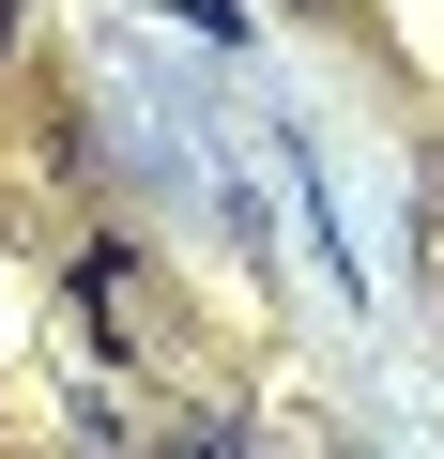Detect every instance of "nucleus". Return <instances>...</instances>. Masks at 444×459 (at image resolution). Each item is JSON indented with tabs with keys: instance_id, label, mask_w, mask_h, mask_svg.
Segmentation results:
<instances>
[{
	"instance_id": "f257e3e1",
	"label": "nucleus",
	"mask_w": 444,
	"mask_h": 459,
	"mask_svg": "<svg viewBox=\"0 0 444 459\" xmlns=\"http://www.w3.org/2000/svg\"><path fill=\"white\" fill-rule=\"evenodd\" d=\"M0 47H16V0H0Z\"/></svg>"
}]
</instances>
